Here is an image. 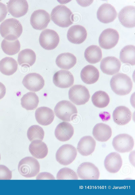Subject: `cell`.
<instances>
[{"label": "cell", "instance_id": "obj_1", "mask_svg": "<svg viewBox=\"0 0 135 195\" xmlns=\"http://www.w3.org/2000/svg\"><path fill=\"white\" fill-rule=\"evenodd\" d=\"M22 27L20 21L15 18L7 19L0 25V33L4 39L9 41L15 40L21 35Z\"/></svg>", "mask_w": 135, "mask_h": 195}, {"label": "cell", "instance_id": "obj_2", "mask_svg": "<svg viewBox=\"0 0 135 195\" xmlns=\"http://www.w3.org/2000/svg\"><path fill=\"white\" fill-rule=\"evenodd\" d=\"M74 15L66 6L59 5L55 7L51 14V18L54 23L61 27H67L74 21Z\"/></svg>", "mask_w": 135, "mask_h": 195}, {"label": "cell", "instance_id": "obj_3", "mask_svg": "<svg viewBox=\"0 0 135 195\" xmlns=\"http://www.w3.org/2000/svg\"><path fill=\"white\" fill-rule=\"evenodd\" d=\"M110 85L113 91L119 95H125L131 91L133 83L131 78L126 74L118 73L112 76Z\"/></svg>", "mask_w": 135, "mask_h": 195}, {"label": "cell", "instance_id": "obj_4", "mask_svg": "<svg viewBox=\"0 0 135 195\" xmlns=\"http://www.w3.org/2000/svg\"><path fill=\"white\" fill-rule=\"evenodd\" d=\"M55 114L61 120L70 121L73 120L77 115L76 107L68 101L63 100L58 102L54 109Z\"/></svg>", "mask_w": 135, "mask_h": 195}, {"label": "cell", "instance_id": "obj_5", "mask_svg": "<svg viewBox=\"0 0 135 195\" xmlns=\"http://www.w3.org/2000/svg\"><path fill=\"white\" fill-rule=\"evenodd\" d=\"M40 166L35 158L31 157H25L20 160L18 169L20 174L26 178L36 176L39 173Z\"/></svg>", "mask_w": 135, "mask_h": 195}, {"label": "cell", "instance_id": "obj_6", "mask_svg": "<svg viewBox=\"0 0 135 195\" xmlns=\"http://www.w3.org/2000/svg\"><path fill=\"white\" fill-rule=\"evenodd\" d=\"M69 100L77 105H84L88 102L90 96L89 91L85 86L81 85H74L69 89Z\"/></svg>", "mask_w": 135, "mask_h": 195}, {"label": "cell", "instance_id": "obj_7", "mask_svg": "<svg viewBox=\"0 0 135 195\" xmlns=\"http://www.w3.org/2000/svg\"><path fill=\"white\" fill-rule=\"evenodd\" d=\"M77 154L75 148L70 144L61 146L56 154L57 161L60 164L66 165L71 163L75 159Z\"/></svg>", "mask_w": 135, "mask_h": 195}, {"label": "cell", "instance_id": "obj_8", "mask_svg": "<svg viewBox=\"0 0 135 195\" xmlns=\"http://www.w3.org/2000/svg\"><path fill=\"white\" fill-rule=\"evenodd\" d=\"M60 41L59 36L54 30L46 29L40 33L39 42L41 46L48 50H53L58 46Z\"/></svg>", "mask_w": 135, "mask_h": 195}, {"label": "cell", "instance_id": "obj_9", "mask_svg": "<svg viewBox=\"0 0 135 195\" xmlns=\"http://www.w3.org/2000/svg\"><path fill=\"white\" fill-rule=\"evenodd\" d=\"M119 39L117 31L112 28H108L102 31L99 37L100 47L105 49H110L115 47Z\"/></svg>", "mask_w": 135, "mask_h": 195}, {"label": "cell", "instance_id": "obj_10", "mask_svg": "<svg viewBox=\"0 0 135 195\" xmlns=\"http://www.w3.org/2000/svg\"><path fill=\"white\" fill-rule=\"evenodd\" d=\"M112 145L114 149L120 153L128 152L133 149L134 145L133 138L126 134H119L113 139Z\"/></svg>", "mask_w": 135, "mask_h": 195}, {"label": "cell", "instance_id": "obj_11", "mask_svg": "<svg viewBox=\"0 0 135 195\" xmlns=\"http://www.w3.org/2000/svg\"><path fill=\"white\" fill-rule=\"evenodd\" d=\"M77 172L79 178L83 180H98L100 175L98 168L89 162H83L80 165Z\"/></svg>", "mask_w": 135, "mask_h": 195}, {"label": "cell", "instance_id": "obj_12", "mask_svg": "<svg viewBox=\"0 0 135 195\" xmlns=\"http://www.w3.org/2000/svg\"><path fill=\"white\" fill-rule=\"evenodd\" d=\"M50 21V16L47 12L43 9H38L32 13L30 23L34 29L42 30L46 28Z\"/></svg>", "mask_w": 135, "mask_h": 195}, {"label": "cell", "instance_id": "obj_13", "mask_svg": "<svg viewBox=\"0 0 135 195\" xmlns=\"http://www.w3.org/2000/svg\"><path fill=\"white\" fill-rule=\"evenodd\" d=\"M22 82L27 89L33 92L40 91L45 85L43 77L36 73H30L26 75L23 78Z\"/></svg>", "mask_w": 135, "mask_h": 195}, {"label": "cell", "instance_id": "obj_14", "mask_svg": "<svg viewBox=\"0 0 135 195\" xmlns=\"http://www.w3.org/2000/svg\"><path fill=\"white\" fill-rule=\"evenodd\" d=\"M53 81L57 87L61 88H68L73 84L74 79L73 75L69 71L60 70L54 75Z\"/></svg>", "mask_w": 135, "mask_h": 195}, {"label": "cell", "instance_id": "obj_15", "mask_svg": "<svg viewBox=\"0 0 135 195\" xmlns=\"http://www.w3.org/2000/svg\"><path fill=\"white\" fill-rule=\"evenodd\" d=\"M117 12L111 4L104 3L99 7L97 12L98 19L100 22L108 23L113 22L116 18Z\"/></svg>", "mask_w": 135, "mask_h": 195}, {"label": "cell", "instance_id": "obj_16", "mask_svg": "<svg viewBox=\"0 0 135 195\" xmlns=\"http://www.w3.org/2000/svg\"><path fill=\"white\" fill-rule=\"evenodd\" d=\"M121 66V62L118 58L114 56H108L102 60L100 68L104 73L113 75L119 72Z\"/></svg>", "mask_w": 135, "mask_h": 195}, {"label": "cell", "instance_id": "obj_17", "mask_svg": "<svg viewBox=\"0 0 135 195\" xmlns=\"http://www.w3.org/2000/svg\"><path fill=\"white\" fill-rule=\"evenodd\" d=\"M7 8L8 11L12 16L19 18L27 13L28 5L26 0H11L7 3Z\"/></svg>", "mask_w": 135, "mask_h": 195}, {"label": "cell", "instance_id": "obj_18", "mask_svg": "<svg viewBox=\"0 0 135 195\" xmlns=\"http://www.w3.org/2000/svg\"><path fill=\"white\" fill-rule=\"evenodd\" d=\"M119 21L124 26L128 28L135 26V10L133 6H128L124 7L119 13Z\"/></svg>", "mask_w": 135, "mask_h": 195}, {"label": "cell", "instance_id": "obj_19", "mask_svg": "<svg viewBox=\"0 0 135 195\" xmlns=\"http://www.w3.org/2000/svg\"><path fill=\"white\" fill-rule=\"evenodd\" d=\"M87 36V31L83 26L75 25L69 29L67 33L68 40L71 42L75 44L83 43Z\"/></svg>", "mask_w": 135, "mask_h": 195}, {"label": "cell", "instance_id": "obj_20", "mask_svg": "<svg viewBox=\"0 0 135 195\" xmlns=\"http://www.w3.org/2000/svg\"><path fill=\"white\" fill-rule=\"evenodd\" d=\"M122 164V161L120 155L116 152L110 153L106 157L104 161L106 169L111 173H115L119 171Z\"/></svg>", "mask_w": 135, "mask_h": 195}, {"label": "cell", "instance_id": "obj_21", "mask_svg": "<svg viewBox=\"0 0 135 195\" xmlns=\"http://www.w3.org/2000/svg\"><path fill=\"white\" fill-rule=\"evenodd\" d=\"M74 133V129L69 123L63 121L56 126L55 131L56 138L61 142L68 140L72 137Z\"/></svg>", "mask_w": 135, "mask_h": 195}, {"label": "cell", "instance_id": "obj_22", "mask_svg": "<svg viewBox=\"0 0 135 195\" xmlns=\"http://www.w3.org/2000/svg\"><path fill=\"white\" fill-rule=\"evenodd\" d=\"M35 116L37 122L43 126L50 124L53 121L55 116L53 110L45 106L37 108L35 111Z\"/></svg>", "mask_w": 135, "mask_h": 195}, {"label": "cell", "instance_id": "obj_23", "mask_svg": "<svg viewBox=\"0 0 135 195\" xmlns=\"http://www.w3.org/2000/svg\"><path fill=\"white\" fill-rule=\"evenodd\" d=\"M132 113L127 107L123 106L116 107L113 113V118L114 122L120 125L128 124L131 120Z\"/></svg>", "mask_w": 135, "mask_h": 195}, {"label": "cell", "instance_id": "obj_24", "mask_svg": "<svg viewBox=\"0 0 135 195\" xmlns=\"http://www.w3.org/2000/svg\"><path fill=\"white\" fill-rule=\"evenodd\" d=\"M96 145L95 140L90 136H86L82 137L79 141L77 150L81 155L88 156L94 151Z\"/></svg>", "mask_w": 135, "mask_h": 195}, {"label": "cell", "instance_id": "obj_25", "mask_svg": "<svg viewBox=\"0 0 135 195\" xmlns=\"http://www.w3.org/2000/svg\"><path fill=\"white\" fill-rule=\"evenodd\" d=\"M93 134L95 139L100 142L108 141L111 136L112 130L108 125L100 123L97 124L93 128Z\"/></svg>", "mask_w": 135, "mask_h": 195}, {"label": "cell", "instance_id": "obj_26", "mask_svg": "<svg viewBox=\"0 0 135 195\" xmlns=\"http://www.w3.org/2000/svg\"><path fill=\"white\" fill-rule=\"evenodd\" d=\"M99 76L98 69L94 66L88 65L85 66L81 70L80 77L85 83L91 84L97 81Z\"/></svg>", "mask_w": 135, "mask_h": 195}, {"label": "cell", "instance_id": "obj_27", "mask_svg": "<svg viewBox=\"0 0 135 195\" xmlns=\"http://www.w3.org/2000/svg\"><path fill=\"white\" fill-rule=\"evenodd\" d=\"M31 155L38 159H42L47 155L48 149L46 144L42 140H36L32 141L29 147Z\"/></svg>", "mask_w": 135, "mask_h": 195}, {"label": "cell", "instance_id": "obj_28", "mask_svg": "<svg viewBox=\"0 0 135 195\" xmlns=\"http://www.w3.org/2000/svg\"><path fill=\"white\" fill-rule=\"evenodd\" d=\"M56 63L60 68L68 70L74 67L76 62V58L73 54L69 52L61 53L57 57Z\"/></svg>", "mask_w": 135, "mask_h": 195}, {"label": "cell", "instance_id": "obj_29", "mask_svg": "<svg viewBox=\"0 0 135 195\" xmlns=\"http://www.w3.org/2000/svg\"><path fill=\"white\" fill-rule=\"evenodd\" d=\"M36 58L35 52L31 49L27 48L22 50L19 52L17 61L18 64L21 66L29 67L34 64Z\"/></svg>", "mask_w": 135, "mask_h": 195}, {"label": "cell", "instance_id": "obj_30", "mask_svg": "<svg viewBox=\"0 0 135 195\" xmlns=\"http://www.w3.org/2000/svg\"><path fill=\"white\" fill-rule=\"evenodd\" d=\"M18 66L17 61L13 58L6 57L0 61V71L4 75H12L17 71Z\"/></svg>", "mask_w": 135, "mask_h": 195}, {"label": "cell", "instance_id": "obj_31", "mask_svg": "<svg viewBox=\"0 0 135 195\" xmlns=\"http://www.w3.org/2000/svg\"><path fill=\"white\" fill-rule=\"evenodd\" d=\"M84 57L89 63L95 64L99 62L102 58V51L99 47L96 45H91L85 50Z\"/></svg>", "mask_w": 135, "mask_h": 195}, {"label": "cell", "instance_id": "obj_32", "mask_svg": "<svg viewBox=\"0 0 135 195\" xmlns=\"http://www.w3.org/2000/svg\"><path fill=\"white\" fill-rule=\"evenodd\" d=\"M21 101L22 107L27 110H34L37 106L39 102L38 96L35 92H32L24 95Z\"/></svg>", "mask_w": 135, "mask_h": 195}, {"label": "cell", "instance_id": "obj_33", "mask_svg": "<svg viewBox=\"0 0 135 195\" xmlns=\"http://www.w3.org/2000/svg\"><path fill=\"white\" fill-rule=\"evenodd\" d=\"M120 59L123 63L131 65L135 64V47L129 45L124 47L121 50Z\"/></svg>", "mask_w": 135, "mask_h": 195}, {"label": "cell", "instance_id": "obj_34", "mask_svg": "<svg viewBox=\"0 0 135 195\" xmlns=\"http://www.w3.org/2000/svg\"><path fill=\"white\" fill-rule=\"evenodd\" d=\"M1 46L4 52L9 55L17 54L20 49V43L17 39L14 41H9L4 39L1 42Z\"/></svg>", "mask_w": 135, "mask_h": 195}, {"label": "cell", "instance_id": "obj_35", "mask_svg": "<svg viewBox=\"0 0 135 195\" xmlns=\"http://www.w3.org/2000/svg\"><path fill=\"white\" fill-rule=\"evenodd\" d=\"M91 101L96 107L103 108L108 106L110 102V98L105 92L99 90L95 92L91 97Z\"/></svg>", "mask_w": 135, "mask_h": 195}, {"label": "cell", "instance_id": "obj_36", "mask_svg": "<svg viewBox=\"0 0 135 195\" xmlns=\"http://www.w3.org/2000/svg\"><path fill=\"white\" fill-rule=\"evenodd\" d=\"M27 136L31 142L36 140H42L44 136V131L43 128L37 125H33L28 129Z\"/></svg>", "mask_w": 135, "mask_h": 195}, {"label": "cell", "instance_id": "obj_37", "mask_svg": "<svg viewBox=\"0 0 135 195\" xmlns=\"http://www.w3.org/2000/svg\"><path fill=\"white\" fill-rule=\"evenodd\" d=\"M57 180H78V177L76 172L73 170L65 167L60 169L56 175Z\"/></svg>", "mask_w": 135, "mask_h": 195}, {"label": "cell", "instance_id": "obj_38", "mask_svg": "<svg viewBox=\"0 0 135 195\" xmlns=\"http://www.w3.org/2000/svg\"><path fill=\"white\" fill-rule=\"evenodd\" d=\"M12 177V172L7 167L0 165V180H10Z\"/></svg>", "mask_w": 135, "mask_h": 195}, {"label": "cell", "instance_id": "obj_39", "mask_svg": "<svg viewBox=\"0 0 135 195\" xmlns=\"http://www.w3.org/2000/svg\"><path fill=\"white\" fill-rule=\"evenodd\" d=\"M36 179L55 180V178L50 173L47 172H43L39 173L36 177Z\"/></svg>", "mask_w": 135, "mask_h": 195}, {"label": "cell", "instance_id": "obj_40", "mask_svg": "<svg viewBox=\"0 0 135 195\" xmlns=\"http://www.w3.org/2000/svg\"><path fill=\"white\" fill-rule=\"evenodd\" d=\"M7 7L4 4L0 2V22L6 18L8 13Z\"/></svg>", "mask_w": 135, "mask_h": 195}, {"label": "cell", "instance_id": "obj_41", "mask_svg": "<svg viewBox=\"0 0 135 195\" xmlns=\"http://www.w3.org/2000/svg\"><path fill=\"white\" fill-rule=\"evenodd\" d=\"M6 90L4 85L0 82V99H2L6 93Z\"/></svg>", "mask_w": 135, "mask_h": 195}, {"label": "cell", "instance_id": "obj_42", "mask_svg": "<svg viewBox=\"0 0 135 195\" xmlns=\"http://www.w3.org/2000/svg\"><path fill=\"white\" fill-rule=\"evenodd\" d=\"M77 1L78 3L82 6L86 7L92 3L93 0H77Z\"/></svg>", "mask_w": 135, "mask_h": 195}, {"label": "cell", "instance_id": "obj_43", "mask_svg": "<svg viewBox=\"0 0 135 195\" xmlns=\"http://www.w3.org/2000/svg\"><path fill=\"white\" fill-rule=\"evenodd\" d=\"M1 159V155H0V160Z\"/></svg>", "mask_w": 135, "mask_h": 195}]
</instances>
